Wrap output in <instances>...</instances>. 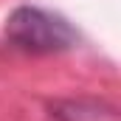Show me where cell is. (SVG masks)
<instances>
[{
  "label": "cell",
  "instance_id": "2",
  "mask_svg": "<svg viewBox=\"0 0 121 121\" xmlns=\"http://www.w3.org/2000/svg\"><path fill=\"white\" fill-rule=\"evenodd\" d=\"M51 116L56 121H116V110L99 101H56L51 104Z\"/></svg>",
  "mask_w": 121,
  "mask_h": 121
},
{
  "label": "cell",
  "instance_id": "1",
  "mask_svg": "<svg viewBox=\"0 0 121 121\" xmlns=\"http://www.w3.org/2000/svg\"><path fill=\"white\" fill-rule=\"evenodd\" d=\"M6 37L14 48L26 54H62L76 45L73 26L48 9L39 6H20L6 20Z\"/></svg>",
  "mask_w": 121,
  "mask_h": 121
}]
</instances>
